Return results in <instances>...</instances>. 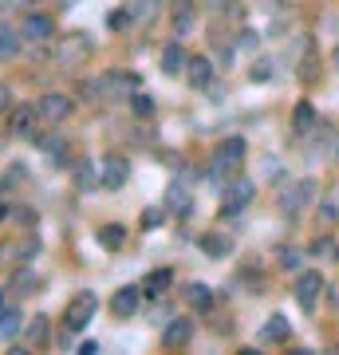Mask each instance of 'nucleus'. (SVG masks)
I'll use <instances>...</instances> for the list:
<instances>
[{
	"mask_svg": "<svg viewBox=\"0 0 339 355\" xmlns=\"http://www.w3.org/2000/svg\"><path fill=\"white\" fill-rule=\"evenodd\" d=\"M95 312H99V296H95V292H79V296H71V304L63 312V328L83 331L91 320H95Z\"/></svg>",
	"mask_w": 339,
	"mask_h": 355,
	"instance_id": "f257e3e1",
	"label": "nucleus"
},
{
	"mask_svg": "<svg viewBox=\"0 0 339 355\" xmlns=\"http://www.w3.org/2000/svg\"><path fill=\"white\" fill-rule=\"evenodd\" d=\"M126 174H130V162H126L123 154H107L99 162V182L107 186V190H123Z\"/></svg>",
	"mask_w": 339,
	"mask_h": 355,
	"instance_id": "f03ea898",
	"label": "nucleus"
},
{
	"mask_svg": "<svg viewBox=\"0 0 339 355\" xmlns=\"http://www.w3.org/2000/svg\"><path fill=\"white\" fill-rule=\"evenodd\" d=\"M241 158H245V142H241V139H225V142L214 150V174L221 178L225 170H237Z\"/></svg>",
	"mask_w": 339,
	"mask_h": 355,
	"instance_id": "7ed1b4c3",
	"label": "nucleus"
},
{
	"mask_svg": "<svg viewBox=\"0 0 339 355\" xmlns=\"http://www.w3.org/2000/svg\"><path fill=\"white\" fill-rule=\"evenodd\" d=\"M320 292H324V277H320V272H300V280H296V304H300L304 312L315 308Z\"/></svg>",
	"mask_w": 339,
	"mask_h": 355,
	"instance_id": "20e7f679",
	"label": "nucleus"
},
{
	"mask_svg": "<svg viewBox=\"0 0 339 355\" xmlns=\"http://www.w3.org/2000/svg\"><path fill=\"white\" fill-rule=\"evenodd\" d=\"M252 190H257V186H252L249 178H237V182H233V186H229L225 190V202H221V214H241V209H245V205L252 202Z\"/></svg>",
	"mask_w": 339,
	"mask_h": 355,
	"instance_id": "39448f33",
	"label": "nucleus"
},
{
	"mask_svg": "<svg viewBox=\"0 0 339 355\" xmlns=\"http://www.w3.org/2000/svg\"><path fill=\"white\" fill-rule=\"evenodd\" d=\"M20 36L32 40V44H44V40L55 36V24H51V16H44V12H28L24 24H20Z\"/></svg>",
	"mask_w": 339,
	"mask_h": 355,
	"instance_id": "423d86ee",
	"label": "nucleus"
},
{
	"mask_svg": "<svg viewBox=\"0 0 339 355\" xmlns=\"http://www.w3.org/2000/svg\"><path fill=\"white\" fill-rule=\"evenodd\" d=\"M87 55H91V40L83 36V32H71V36L60 44V64H67V67L79 64V60H87Z\"/></svg>",
	"mask_w": 339,
	"mask_h": 355,
	"instance_id": "0eeeda50",
	"label": "nucleus"
},
{
	"mask_svg": "<svg viewBox=\"0 0 339 355\" xmlns=\"http://www.w3.org/2000/svg\"><path fill=\"white\" fill-rule=\"evenodd\" d=\"M193 340V320H170L162 331V347H170V352H177V347H186V343Z\"/></svg>",
	"mask_w": 339,
	"mask_h": 355,
	"instance_id": "6e6552de",
	"label": "nucleus"
},
{
	"mask_svg": "<svg viewBox=\"0 0 339 355\" xmlns=\"http://www.w3.org/2000/svg\"><path fill=\"white\" fill-rule=\"evenodd\" d=\"M139 296H142V284H126V288L114 292V300H111V312L114 316H134V308H139Z\"/></svg>",
	"mask_w": 339,
	"mask_h": 355,
	"instance_id": "1a4fd4ad",
	"label": "nucleus"
},
{
	"mask_svg": "<svg viewBox=\"0 0 339 355\" xmlns=\"http://www.w3.org/2000/svg\"><path fill=\"white\" fill-rule=\"evenodd\" d=\"M40 114H44V119H51V123H63V119L71 114V99H67V95H60V91H51V95H44V99H40Z\"/></svg>",
	"mask_w": 339,
	"mask_h": 355,
	"instance_id": "9d476101",
	"label": "nucleus"
},
{
	"mask_svg": "<svg viewBox=\"0 0 339 355\" xmlns=\"http://www.w3.org/2000/svg\"><path fill=\"white\" fill-rule=\"evenodd\" d=\"M186 76H189L193 87H209V79H214V64H209L205 55H193V60L186 64Z\"/></svg>",
	"mask_w": 339,
	"mask_h": 355,
	"instance_id": "9b49d317",
	"label": "nucleus"
},
{
	"mask_svg": "<svg viewBox=\"0 0 339 355\" xmlns=\"http://www.w3.org/2000/svg\"><path fill=\"white\" fill-rule=\"evenodd\" d=\"M193 20H198V8H193V0H177V4H174V32H177V36H189Z\"/></svg>",
	"mask_w": 339,
	"mask_h": 355,
	"instance_id": "f8f14e48",
	"label": "nucleus"
},
{
	"mask_svg": "<svg viewBox=\"0 0 339 355\" xmlns=\"http://www.w3.org/2000/svg\"><path fill=\"white\" fill-rule=\"evenodd\" d=\"M32 127H36V107H16L12 119H8V130L12 135H32Z\"/></svg>",
	"mask_w": 339,
	"mask_h": 355,
	"instance_id": "ddd939ff",
	"label": "nucleus"
},
{
	"mask_svg": "<svg viewBox=\"0 0 339 355\" xmlns=\"http://www.w3.org/2000/svg\"><path fill=\"white\" fill-rule=\"evenodd\" d=\"M308 198H312V182H300V186H292L284 198H280V209H288V214H296L300 205H308Z\"/></svg>",
	"mask_w": 339,
	"mask_h": 355,
	"instance_id": "4468645a",
	"label": "nucleus"
},
{
	"mask_svg": "<svg viewBox=\"0 0 339 355\" xmlns=\"http://www.w3.org/2000/svg\"><path fill=\"white\" fill-rule=\"evenodd\" d=\"M166 205H170L174 214H182V217H186L189 209H193V198L186 193V186H182V182H174V186L166 190Z\"/></svg>",
	"mask_w": 339,
	"mask_h": 355,
	"instance_id": "2eb2a0df",
	"label": "nucleus"
},
{
	"mask_svg": "<svg viewBox=\"0 0 339 355\" xmlns=\"http://www.w3.org/2000/svg\"><path fill=\"white\" fill-rule=\"evenodd\" d=\"M292 130H296V135H312L315 130V107L312 103H300V107H296V114H292Z\"/></svg>",
	"mask_w": 339,
	"mask_h": 355,
	"instance_id": "dca6fc26",
	"label": "nucleus"
},
{
	"mask_svg": "<svg viewBox=\"0 0 339 355\" xmlns=\"http://www.w3.org/2000/svg\"><path fill=\"white\" fill-rule=\"evenodd\" d=\"M170 280H174V272H170V268H154L150 277L142 280V292H146V296H162V292L170 288Z\"/></svg>",
	"mask_w": 339,
	"mask_h": 355,
	"instance_id": "f3484780",
	"label": "nucleus"
},
{
	"mask_svg": "<svg viewBox=\"0 0 339 355\" xmlns=\"http://www.w3.org/2000/svg\"><path fill=\"white\" fill-rule=\"evenodd\" d=\"M186 64H189V60H186V51L177 48V44H166V48H162V71H166V76H177Z\"/></svg>",
	"mask_w": 339,
	"mask_h": 355,
	"instance_id": "a211bd4d",
	"label": "nucleus"
},
{
	"mask_svg": "<svg viewBox=\"0 0 339 355\" xmlns=\"http://www.w3.org/2000/svg\"><path fill=\"white\" fill-rule=\"evenodd\" d=\"M20 328H24V316L16 308H0V340H12Z\"/></svg>",
	"mask_w": 339,
	"mask_h": 355,
	"instance_id": "6ab92c4d",
	"label": "nucleus"
},
{
	"mask_svg": "<svg viewBox=\"0 0 339 355\" xmlns=\"http://www.w3.org/2000/svg\"><path fill=\"white\" fill-rule=\"evenodd\" d=\"M292 336V324L288 316H268V324H264V340H272V343H284Z\"/></svg>",
	"mask_w": 339,
	"mask_h": 355,
	"instance_id": "aec40b11",
	"label": "nucleus"
},
{
	"mask_svg": "<svg viewBox=\"0 0 339 355\" xmlns=\"http://www.w3.org/2000/svg\"><path fill=\"white\" fill-rule=\"evenodd\" d=\"M186 300L198 308V312H209V308H214V292H209V284H189Z\"/></svg>",
	"mask_w": 339,
	"mask_h": 355,
	"instance_id": "412c9836",
	"label": "nucleus"
},
{
	"mask_svg": "<svg viewBox=\"0 0 339 355\" xmlns=\"http://www.w3.org/2000/svg\"><path fill=\"white\" fill-rule=\"evenodd\" d=\"M134 83H139L134 76H107L103 79V91H107V95H130Z\"/></svg>",
	"mask_w": 339,
	"mask_h": 355,
	"instance_id": "4be33fe9",
	"label": "nucleus"
},
{
	"mask_svg": "<svg viewBox=\"0 0 339 355\" xmlns=\"http://www.w3.org/2000/svg\"><path fill=\"white\" fill-rule=\"evenodd\" d=\"M24 336H28V343H32V347H44V343H48V320L36 316L32 324H24Z\"/></svg>",
	"mask_w": 339,
	"mask_h": 355,
	"instance_id": "5701e85b",
	"label": "nucleus"
},
{
	"mask_svg": "<svg viewBox=\"0 0 339 355\" xmlns=\"http://www.w3.org/2000/svg\"><path fill=\"white\" fill-rule=\"evenodd\" d=\"M95 237H99L103 249H119V245H123V237H126V229L123 225H99V233H95Z\"/></svg>",
	"mask_w": 339,
	"mask_h": 355,
	"instance_id": "b1692460",
	"label": "nucleus"
},
{
	"mask_svg": "<svg viewBox=\"0 0 339 355\" xmlns=\"http://www.w3.org/2000/svg\"><path fill=\"white\" fill-rule=\"evenodd\" d=\"M201 249L209 257H225L233 245H229V237H221V233H209V237H201Z\"/></svg>",
	"mask_w": 339,
	"mask_h": 355,
	"instance_id": "393cba45",
	"label": "nucleus"
},
{
	"mask_svg": "<svg viewBox=\"0 0 339 355\" xmlns=\"http://www.w3.org/2000/svg\"><path fill=\"white\" fill-rule=\"evenodd\" d=\"M20 51V36H16L12 28H0V55L8 60V55H16Z\"/></svg>",
	"mask_w": 339,
	"mask_h": 355,
	"instance_id": "a878e982",
	"label": "nucleus"
},
{
	"mask_svg": "<svg viewBox=\"0 0 339 355\" xmlns=\"http://www.w3.org/2000/svg\"><path fill=\"white\" fill-rule=\"evenodd\" d=\"M12 288L20 292V296H28V292H40V277H32V272H20V277L12 280Z\"/></svg>",
	"mask_w": 339,
	"mask_h": 355,
	"instance_id": "bb28decb",
	"label": "nucleus"
},
{
	"mask_svg": "<svg viewBox=\"0 0 339 355\" xmlns=\"http://www.w3.org/2000/svg\"><path fill=\"white\" fill-rule=\"evenodd\" d=\"M16 257H20V261H32V257H40V237H24V241L16 245Z\"/></svg>",
	"mask_w": 339,
	"mask_h": 355,
	"instance_id": "cd10ccee",
	"label": "nucleus"
},
{
	"mask_svg": "<svg viewBox=\"0 0 339 355\" xmlns=\"http://www.w3.org/2000/svg\"><path fill=\"white\" fill-rule=\"evenodd\" d=\"M166 217V209H158V205H150V209H142V229H158V221Z\"/></svg>",
	"mask_w": 339,
	"mask_h": 355,
	"instance_id": "c85d7f7f",
	"label": "nucleus"
},
{
	"mask_svg": "<svg viewBox=\"0 0 339 355\" xmlns=\"http://www.w3.org/2000/svg\"><path fill=\"white\" fill-rule=\"evenodd\" d=\"M312 253H315V257H331V253H336V241H331V237H315Z\"/></svg>",
	"mask_w": 339,
	"mask_h": 355,
	"instance_id": "c756f323",
	"label": "nucleus"
},
{
	"mask_svg": "<svg viewBox=\"0 0 339 355\" xmlns=\"http://www.w3.org/2000/svg\"><path fill=\"white\" fill-rule=\"evenodd\" d=\"M280 268H300V253L296 249H280Z\"/></svg>",
	"mask_w": 339,
	"mask_h": 355,
	"instance_id": "7c9ffc66",
	"label": "nucleus"
},
{
	"mask_svg": "<svg viewBox=\"0 0 339 355\" xmlns=\"http://www.w3.org/2000/svg\"><path fill=\"white\" fill-rule=\"evenodd\" d=\"M130 107H134V111H139V114H142V119H146V114H150V111H154V103H150V99H146V95H134V99H130Z\"/></svg>",
	"mask_w": 339,
	"mask_h": 355,
	"instance_id": "2f4dec72",
	"label": "nucleus"
},
{
	"mask_svg": "<svg viewBox=\"0 0 339 355\" xmlns=\"http://www.w3.org/2000/svg\"><path fill=\"white\" fill-rule=\"evenodd\" d=\"M249 76H252V79H261V83H264V79L272 76V64H264V60H261V64H252V71H249Z\"/></svg>",
	"mask_w": 339,
	"mask_h": 355,
	"instance_id": "473e14b6",
	"label": "nucleus"
},
{
	"mask_svg": "<svg viewBox=\"0 0 339 355\" xmlns=\"http://www.w3.org/2000/svg\"><path fill=\"white\" fill-rule=\"evenodd\" d=\"M4 107H12V91L0 83V111H4Z\"/></svg>",
	"mask_w": 339,
	"mask_h": 355,
	"instance_id": "72a5a7b5",
	"label": "nucleus"
},
{
	"mask_svg": "<svg viewBox=\"0 0 339 355\" xmlns=\"http://www.w3.org/2000/svg\"><path fill=\"white\" fill-rule=\"evenodd\" d=\"M99 352H103L99 343H83V347H79V355H99Z\"/></svg>",
	"mask_w": 339,
	"mask_h": 355,
	"instance_id": "f704fd0d",
	"label": "nucleus"
},
{
	"mask_svg": "<svg viewBox=\"0 0 339 355\" xmlns=\"http://www.w3.org/2000/svg\"><path fill=\"white\" fill-rule=\"evenodd\" d=\"M4 214H8V209H4V202H0V221H4Z\"/></svg>",
	"mask_w": 339,
	"mask_h": 355,
	"instance_id": "c9c22d12",
	"label": "nucleus"
},
{
	"mask_svg": "<svg viewBox=\"0 0 339 355\" xmlns=\"http://www.w3.org/2000/svg\"><path fill=\"white\" fill-rule=\"evenodd\" d=\"M0 308H4V288H0Z\"/></svg>",
	"mask_w": 339,
	"mask_h": 355,
	"instance_id": "e433bc0d",
	"label": "nucleus"
},
{
	"mask_svg": "<svg viewBox=\"0 0 339 355\" xmlns=\"http://www.w3.org/2000/svg\"><path fill=\"white\" fill-rule=\"evenodd\" d=\"M209 4H225V0H209Z\"/></svg>",
	"mask_w": 339,
	"mask_h": 355,
	"instance_id": "4c0bfd02",
	"label": "nucleus"
},
{
	"mask_svg": "<svg viewBox=\"0 0 339 355\" xmlns=\"http://www.w3.org/2000/svg\"><path fill=\"white\" fill-rule=\"evenodd\" d=\"M336 60H339V51H336Z\"/></svg>",
	"mask_w": 339,
	"mask_h": 355,
	"instance_id": "58836bf2",
	"label": "nucleus"
}]
</instances>
